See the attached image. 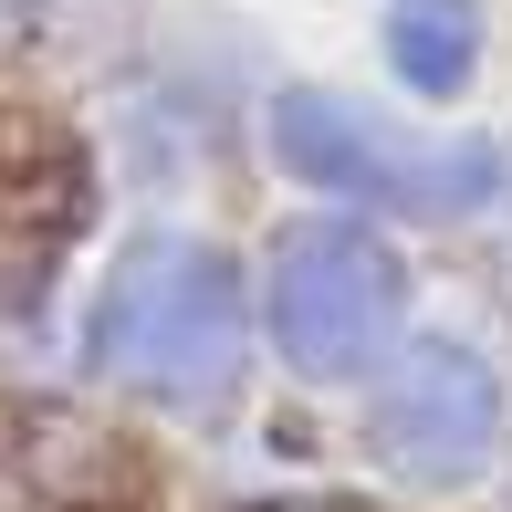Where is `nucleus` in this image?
Here are the masks:
<instances>
[{
	"label": "nucleus",
	"instance_id": "1",
	"mask_svg": "<svg viewBox=\"0 0 512 512\" xmlns=\"http://www.w3.org/2000/svg\"><path fill=\"white\" fill-rule=\"evenodd\" d=\"M230 356H241V262L189 230H147L95 304V366L136 398H209Z\"/></svg>",
	"mask_w": 512,
	"mask_h": 512
},
{
	"label": "nucleus",
	"instance_id": "2",
	"mask_svg": "<svg viewBox=\"0 0 512 512\" xmlns=\"http://www.w3.org/2000/svg\"><path fill=\"white\" fill-rule=\"evenodd\" d=\"M272 147H283L293 178H314V189H335V199L408 209V220H460V209L512 199V157L502 147H398V136H377L366 115H345L324 95L272 105Z\"/></svg>",
	"mask_w": 512,
	"mask_h": 512
},
{
	"label": "nucleus",
	"instance_id": "3",
	"mask_svg": "<svg viewBox=\"0 0 512 512\" xmlns=\"http://www.w3.org/2000/svg\"><path fill=\"white\" fill-rule=\"evenodd\" d=\"M272 335H283L293 377H366L377 345L398 335V262L366 230H293L272 262Z\"/></svg>",
	"mask_w": 512,
	"mask_h": 512
},
{
	"label": "nucleus",
	"instance_id": "4",
	"mask_svg": "<svg viewBox=\"0 0 512 512\" xmlns=\"http://www.w3.org/2000/svg\"><path fill=\"white\" fill-rule=\"evenodd\" d=\"M492 439H502V377H492V356L460 345V335L408 345V356L387 366L377 408H366V450L398 481H418V492L471 481L481 460H492Z\"/></svg>",
	"mask_w": 512,
	"mask_h": 512
},
{
	"label": "nucleus",
	"instance_id": "5",
	"mask_svg": "<svg viewBox=\"0 0 512 512\" xmlns=\"http://www.w3.org/2000/svg\"><path fill=\"white\" fill-rule=\"evenodd\" d=\"M471 53H481L471 0H418V11L387 21V63L408 74V95H460V84H471Z\"/></svg>",
	"mask_w": 512,
	"mask_h": 512
},
{
	"label": "nucleus",
	"instance_id": "6",
	"mask_svg": "<svg viewBox=\"0 0 512 512\" xmlns=\"http://www.w3.org/2000/svg\"><path fill=\"white\" fill-rule=\"evenodd\" d=\"M304 512H356V502H304Z\"/></svg>",
	"mask_w": 512,
	"mask_h": 512
}]
</instances>
